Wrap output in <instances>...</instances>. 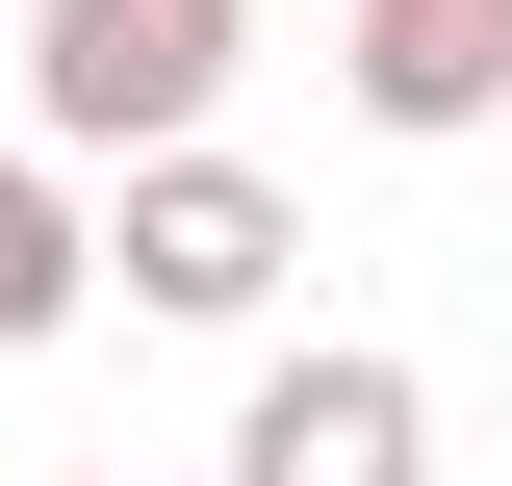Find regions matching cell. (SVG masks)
<instances>
[{
	"label": "cell",
	"mask_w": 512,
	"mask_h": 486,
	"mask_svg": "<svg viewBox=\"0 0 512 486\" xmlns=\"http://www.w3.org/2000/svg\"><path fill=\"white\" fill-rule=\"evenodd\" d=\"M333 77H359V128H512V0H359L333 26Z\"/></svg>",
	"instance_id": "obj_4"
},
{
	"label": "cell",
	"mask_w": 512,
	"mask_h": 486,
	"mask_svg": "<svg viewBox=\"0 0 512 486\" xmlns=\"http://www.w3.org/2000/svg\"><path fill=\"white\" fill-rule=\"evenodd\" d=\"M282 256H308V231H282V180H256V154H205V128H180V154H128V205H103V282L180 307V333H256V307H282Z\"/></svg>",
	"instance_id": "obj_2"
},
{
	"label": "cell",
	"mask_w": 512,
	"mask_h": 486,
	"mask_svg": "<svg viewBox=\"0 0 512 486\" xmlns=\"http://www.w3.org/2000/svg\"><path fill=\"white\" fill-rule=\"evenodd\" d=\"M77 282H103L77 180H52V154H0V359H26V333H77Z\"/></svg>",
	"instance_id": "obj_5"
},
{
	"label": "cell",
	"mask_w": 512,
	"mask_h": 486,
	"mask_svg": "<svg viewBox=\"0 0 512 486\" xmlns=\"http://www.w3.org/2000/svg\"><path fill=\"white\" fill-rule=\"evenodd\" d=\"M231 486H436V384L384 359V333H333V359H256Z\"/></svg>",
	"instance_id": "obj_3"
},
{
	"label": "cell",
	"mask_w": 512,
	"mask_h": 486,
	"mask_svg": "<svg viewBox=\"0 0 512 486\" xmlns=\"http://www.w3.org/2000/svg\"><path fill=\"white\" fill-rule=\"evenodd\" d=\"M231 52H256V0H26V128L128 180V154H180L231 103Z\"/></svg>",
	"instance_id": "obj_1"
}]
</instances>
